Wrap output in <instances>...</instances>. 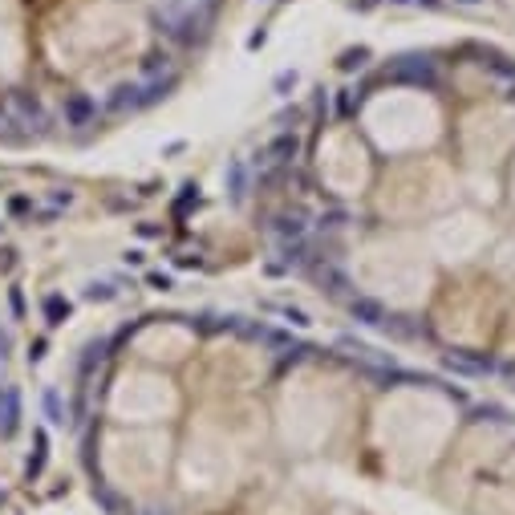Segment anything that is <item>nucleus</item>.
I'll use <instances>...</instances> for the list:
<instances>
[{
	"instance_id": "5",
	"label": "nucleus",
	"mask_w": 515,
	"mask_h": 515,
	"mask_svg": "<svg viewBox=\"0 0 515 515\" xmlns=\"http://www.w3.org/2000/svg\"><path fill=\"white\" fill-rule=\"evenodd\" d=\"M86 114H89V102H86V98H73V102H69V118H73V122H82Z\"/></svg>"
},
{
	"instance_id": "3",
	"label": "nucleus",
	"mask_w": 515,
	"mask_h": 515,
	"mask_svg": "<svg viewBox=\"0 0 515 515\" xmlns=\"http://www.w3.org/2000/svg\"><path fill=\"white\" fill-rule=\"evenodd\" d=\"M45 317H49V325H61L69 317V301L65 297H45Z\"/></svg>"
},
{
	"instance_id": "8",
	"label": "nucleus",
	"mask_w": 515,
	"mask_h": 515,
	"mask_svg": "<svg viewBox=\"0 0 515 515\" xmlns=\"http://www.w3.org/2000/svg\"><path fill=\"white\" fill-rule=\"evenodd\" d=\"M0 227H4V223H0Z\"/></svg>"
},
{
	"instance_id": "4",
	"label": "nucleus",
	"mask_w": 515,
	"mask_h": 515,
	"mask_svg": "<svg viewBox=\"0 0 515 515\" xmlns=\"http://www.w3.org/2000/svg\"><path fill=\"white\" fill-rule=\"evenodd\" d=\"M45 414H49V422H65V410H61V402H57L53 389L45 393Z\"/></svg>"
},
{
	"instance_id": "1",
	"label": "nucleus",
	"mask_w": 515,
	"mask_h": 515,
	"mask_svg": "<svg viewBox=\"0 0 515 515\" xmlns=\"http://www.w3.org/2000/svg\"><path fill=\"white\" fill-rule=\"evenodd\" d=\"M16 426H21V393H16V386H4V393H0V434L8 438Z\"/></svg>"
},
{
	"instance_id": "2",
	"label": "nucleus",
	"mask_w": 515,
	"mask_h": 515,
	"mask_svg": "<svg viewBox=\"0 0 515 515\" xmlns=\"http://www.w3.org/2000/svg\"><path fill=\"white\" fill-rule=\"evenodd\" d=\"M33 442H37V455L29 459V479H37V474H41V467H45V455H49V434H45V430H37V434H33Z\"/></svg>"
},
{
	"instance_id": "6",
	"label": "nucleus",
	"mask_w": 515,
	"mask_h": 515,
	"mask_svg": "<svg viewBox=\"0 0 515 515\" xmlns=\"http://www.w3.org/2000/svg\"><path fill=\"white\" fill-rule=\"evenodd\" d=\"M45 357V341H33L29 345V361H41Z\"/></svg>"
},
{
	"instance_id": "7",
	"label": "nucleus",
	"mask_w": 515,
	"mask_h": 515,
	"mask_svg": "<svg viewBox=\"0 0 515 515\" xmlns=\"http://www.w3.org/2000/svg\"><path fill=\"white\" fill-rule=\"evenodd\" d=\"M146 515H167V512H146Z\"/></svg>"
}]
</instances>
